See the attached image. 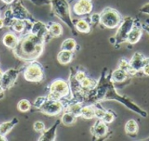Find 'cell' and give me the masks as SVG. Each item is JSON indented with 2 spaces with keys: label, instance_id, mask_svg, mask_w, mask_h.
<instances>
[{
  "label": "cell",
  "instance_id": "cell-1",
  "mask_svg": "<svg viewBox=\"0 0 149 141\" xmlns=\"http://www.w3.org/2000/svg\"><path fill=\"white\" fill-rule=\"evenodd\" d=\"M111 71L107 68H104L100 79L97 82L96 86L90 90L83 101L84 105H94L102 101L113 100L124 105L127 108L139 114L143 118L148 117V113L136 105L131 99L126 96H122L118 93L115 84L111 78Z\"/></svg>",
  "mask_w": 149,
  "mask_h": 141
},
{
  "label": "cell",
  "instance_id": "cell-2",
  "mask_svg": "<svg viewBox=\"0 0 149 141\" xmlns=\"http://www.w3.org/2000/svg\"><path fill=\"white\" fill-rule=\"evenodd\" d=\"M44 39L28 32L19 38L17 45L13 49L14 54L24 61H34L43 52Z\"/></svg>",
  "mask_w": 149,
  "mask_h": 141
},
{
  "label": "cell",
  "instance_id": "cell-3",
  "mask_svg": "<svg viewBox=\"0 0 149 141\" xmlns=\"http://www.w3.org/2000/svg\"><path fill=\"white\" fill-rule=\"evenodd\" d=\"M134 21L135 20L132 17H126L125 18H123L119 25L116 33L110 38V43L116 49H119L122 44L127 42V36L134 24Z\"/></svg>",
  "mask_w": 149,
  "mask_h": 141
},
{
  "label": "cell",
  "instance_id": "cell-4",
  "mask_svg": "<svg viewBox=\"0 0 149 141\" xmlns=\"http://www.w3.org/2000/svg\"><path fill=\"white\" fill-rule=\"evenodd\" d=\"M54 11L56 15L64 22L66 24V25L72 30V33L74 35H77V30L75 29L74 24L71 18L70 14V9L67 2L65 0H52Z\"/></svg>",
  "mask_w": 149,
  "mask_h": 141
},
{
  "label": "cell",
  "instance_id": "cell-5",
  "mask_svg": "<svg viewBox=\"0 0 149 141\" xmlns=\"http://www.w3.org/2000/svg\"><path fill=\"white\" fill-rule=\"evenodd\" d=\"M100 24L107 29L117 28L122 21L121 15L119 13V11L110 7L104 9L101 13H100Z\"/></svg>",
  "mask_w": 149,
  "mask_h": 141
},
{
  "label": "cell",
  "instance_id": "cell-6",
  "mask_svg": "<svg viewBox=\"0 0 149 141\" xmlns=\"http://www.w3.org/2000/svg\"><path fill=\"white\" fill-rule=\"evenodd\" d=\"M71 90L69 84L63 79L54 80L50 85V92L47 98L49 99L54 100H62L64 98H66L70 95Z\"/></svg>",
  "mask_w": 149,
  "mask_h": 141
},
{
  "label": "cell",
  "instance_id": "cell-7",
  "mask_svg": "<svg viewBox=\"0 0 149 141\" xmlns=\"http://www.w3.org/2000/svg\"><path fill=\"white\" fill-rule=\"evenodd\" d=\"M24 78L30 82H40L44 78V71L41 65L38 62H32L28 65L24 72Z\"/></svg>",
  "mask_w": 149,
  "mask_h": 141
},
{
  "label": "cell",
  "instance_id": "cell-8",
  "mask_svg": "<svg viewBox=\"0 0 149 141\" xmlns=\"http://www.w3.org/2000/svg\"><path fill=\"white\" fill-rule=\"evenodd\" d=\"M128 63L131 69V76H137L138 74H142L141 70L144 65L149 64V58L145 57L141 52H135L131 59L128 61Z\"/></svg>",
  "mask_w": 149,
  "mask_h": 141
},
{
  "label": "cell",
  "instance_id": "cell-9",
  "mask_svg": "<svg viewBox=\"0 0 149 141\" xmlns=\"http://www.w3.org/2000/svg\"><path fill=\"white\" fill-rule=\"evenodd\" d=\"M64 108V104L62 100H54V99H47L39 108V110L48 115V116H56L59 114Z\"/></svg>",
  "mask_w": 149,
  "mask_h": 141
},
{
  "label": "cell",
  "instance_id": "cell-10",
  "mask_svg": "<svg viewBox=\"0 0 149 141\" xmlns=\"http://www.w3.org/2000/svg\"><path fill=\"white\" fill-rule=\"evenodd\" d=\"M91 133L95 140H106L112 134L108 126L103 120L97 119L94 125L91 127Z\"/></svg>",
  "mask_w": 149,
  "mask_h": 141
},
{
  "label": "cell",
  "instance_id": "cell-11",
  "mask_svg": "<svg viewBox=\"0 0 149 141\" xmlns=\"http://www.w3.org/2000/svg\"><path fill=\"white\" fill-rule=\"evenodd\" d=\"M19 72L20 70L18 69H10L5 72H3L2 78L0 79V85L3 89V91L12 87L17 78Z\"/></svg>",
  "mask_w": 149,
  "mask_h": 141
},
{
  "label": "cell",
  "instance_id": "cell-12",
  "mask_svg": "<svg viewBox=\"0 0 149 141\" xmlns=\"http://www.w3.org/2000/svg\"><path fill=\"white\" fill-rule=\"evenodd\" d=\"M142 34H143V29L141 27V23L138 20H135L134 24L127 36V43H128L130 45H134L137 44L141 40Z\"/></svg>",
  "mask_w": 149,
  "mask_h": 141
},
{
  "label": "cell",
  "instance_id": "cell-13",
  "mask_svg": "<svg viewBox=\"0 0 149 141\" xmlns=\"http://www.w3.org/2000/svg\"><path fill=\"white\" fill-rule=\"evenodd\" d=\"M93 3L91 0H79L73 6V11L78 16H83L91 13Z\"/></svg>",
  "mask_w": 149,
  "mask_h": 141
},
{
  "label": "cell",
  "instance_id": "cell-14",
  "mask_svg": "<svg viewBox=\"0 0 149 141\" xmlns=\"http://www.w3.org/2000/svg\"><path fill=\"white\" fill-rule=\"evenodd\" d=\"M30 32H31L32 34L38 36V38H40L42 39H44V41L46 38V37L49 36V34H48V26L46 24L39 22V21H36L35 23L32 24Z\"/></svg>",
  "mask_w": 149,
  "mask_h": 141
},
{
  "label": "cell",
  "instance_id": "cell-15",
  "mask_svg": "<svg viewBox=\"0 0 149 141\" xmlns=\"http://www.w3.org/2000/svg\"><path fill=\"white\" fill-rule=\"evenodd\" d=\"M111 78L114 82V84H120L125 81H128L131 78V76L127 71L120 67H118L116 70L111 72Z\"/></svg>",
  "mask_w": 149,
  "mask_h": 141
},
{
  "label": "cell",
  "instance_id": "cell-16",
  "mask_svg": "<svg viewBox=\"0 0 149 141\" xmlns=\"http://www.w3.org/2000/svg\"><path fill=\"white\" fill-rule=\"evenodd\" d=\"M61 119H58L55 124L48 130L46 131H44L43 134L40 136V138L38 139V141H53L56 140V131H57V128L60 123Z\"/></svg>",
  "mask_w": 149,
  "mask_h": 141
},
{
  "label": "cell",
  "instance_id": "cell-17",
  "mask_svg": "<svg viewBox=\"0 0 149 141\" xmlns=\"http://www.w3.org/2000/svg\"><path fill=\"white\" fill-rule=\"evenodd\" d=\"M125 132L128 137H136L139 132V126L137 121L134 119H129L125 125Z\"/></svg>",
  "mask_w": 149,
  "mask_h": 141
},
{
  "label": "cell",
  "instance_id": "cell-18",
  "mask_svg": "<svg viewBox=\"0 0 149 141\" xmlns=\"http://www.w3.org/2000/svg\"><path fill=\"white\" fill-rule=\"evenodd\" d=\"M18 41H19V38L17 37V35H15L14 33H11V32L6 33L3 38V44L6 47H8L10 49H12V50L17 45Z\"/></svg>",
  "mask_w": 149,
  "mask_h": 141
},
{
  "label": "cell",
  "instance_id": "cell-19",
  "mask_svg": "<svg viewBox=\"0 0 149 141\" xmlns=\"http://www.w3.org/2000/svg\"><path fill=\"white\" fill-rule=\"evenodd\" d=\"M83 106H84V104L81 103V102L71 100L70 103L67 105V106H66V108H65V112L72 113L74 114L75 116L79 117V116H80V112H81V109H82Z\"/></svg>",
  "mask_w": 149,
  "mask_h": 141
},
{
  "label": "cell",
  "instance_id": "cell-20",
  "mask_svg": "<svg viewBox=\"0 0 149 141\" xmlns=\"http://www.w3.org/2000/svg\"><path fill=\"white\" fill-rule=\"evenodd\" d=\"M80 117L85 119H92L95 118L94 105H84L80 112Z\"/></svg>",
  "mask_w": 149,
  "mask_h": 141
},
{
  "label": "cell",
  "instance_id": "cell-21",
  "mask_svg": "<svg viewBox=\"0 0 149 141\" xmlns=\"http://www.w3.org/2000/svg\"><path fill=\"white\" fill-rule=\"evenodd\" d=\"M17 123H18V119L17 118H14L10 121L3 122V124H1L0 125V135L6 136Z\"/></svg>",
  "mask_w": 149,
  "mask_h": 141
},
{
  "label": "cell",
  "instance_id": "cell-22",
  "mask_svg": "<svg viewBox=\"0 0 149 141\" xmlns=\"http://www.w3.org/2000/svg\"><path fill=\"white\" fill-rule=\"evenodd\" d=\"M73 58V51L61 50L58 54V60L61 65H67L69 64Z\"/></svg>",
  "mask_w": 149,
  "mask_h": 141
},
{
  "label": "cell",
  "instance_id": "cell-23",
  "mask_svg": "<svg viewBox=\"0 0 149 141\" xmlns=\"http://www.w3.org/2000/svg\"><path fill=\"white\" fill-rule=\"evenodd\" d=\"M75 29L77 31L81 33H89L91 31V25L85 19H79L74 24Z\"/></svg>",
  "mask_w": 149,
  "mask_h": 141
},
{
  "label": "cell",
  "instance_id": "cell-24",
  "mask_svg": "<svg viewBox=\"0 0 149 141\" xmlns=\"http://www.w3.org/2000/svg\"><path fill=\"white\" fill-rule=\"evenodd\" d=\"M63 33V28L60 24L52 23L50 26H48V34L50 37L56 38L61 36Z\"/></svg>",
  "mask_w": 149,
  "mask_h": 141
},
{
  "label": "cell",
  "instance_id": "cell-25",
  "mask_svg": "<svg viewBox=\"0 0 149 141\" xmlns=\"http://www.w3.org/2000/svg\"><path fill=\"white\" fill-rule=\"evenodd\" d=\"M97 82H98L97 80H94V79H93L92 78L87 77V76L80 82L81 87H82L83 90L86 92V93H87L90 90L93 89V88L96 86Z\"/></svg>",
  "mask_w": 149,
  "mask_h": 141
},
{
  "label": "cell",
  "instance_id": "cell-26",
  "mask_svg": "<svg viewBox=\"0 0 149 141\" xmlns=\"http://www.w3.org/2000/svg\"><path fill=\"white\" fill-rule=\"evenodd\" d=\"M77 118L78 117L75 116L74 114H72V113H69V112H65V113L62 115L61 121L65 126H71V125H73L77 121Z\"/></svg>",
  "mask_w": 149,
  "mask_h": 141
},
{
  "label": "cell",
  "instance_id": "cell-27",
  "mask_svg": "<svg viewBox=\"0 0 149 141\" xmlns=\"http://www.w3.org/2000/svg\"><path fill=\"white\" fill-rule=\"evenodd\" d=\"M77 43L73 38H67L65 39L62 44H61V50H65V51H74L77 49Z\"/></svg>",
  "mask_w": 149,
  "mask_h": 141
},
{
  "label": "cell",
  "instance_id": "cell-28",
  "mask_svg": "<svg viewBox=\"0 0 149 141\" xmlns=\"http://www.w3.org/2000/svg\"><path fill=\"white\" fill-rule=\"evenodd\" d=\"M115 119H116V114L111 110H107V112H106L105 115L103 116V118L101 119V120H103L105 123H107L108 125L110 123H113Z\"/></svg>",
  "mask_w": 149,
  "mask_h": 141
},
{
  "label": "cell",
  "instance_id": "cell-29",
  "mask_svg": "<svg viewBox=\"0 0 149 141\" xmlns=\"http://www.w3.org/2000/svg\"><path fill=\"white\" fill-rule=\"evenodd\" d=\"M17 109L22 113L28 112L31 109V104L27 99H22L17 104Z\"/></svg>",
  "mask_w": 149,
  "mask_h": 141
},
{
  "label": "cell",
  "instance_id": "cell-30",
  "mask_svg": "<svg viewBox=\"0 0 149 141\" xmlns=\"http://www.w3.org/2000/svg\"><path fill=\"white\" fill-rule=\"evenodd\" d=\"M33 129L36 132L43 133L45 130V124L42 121H36L34 123V125H33Z\"/></svg>",
  "mask_w": 149,
  "mask_h": 141
},
{
  "label": "cell",
  "instance_id": "cell-31",
  "mask_svg": "<svg viewBox=\"0 0 149 141\" xmlns=\"http://www.w3.org/2000/svg\"><path fill=\"white\" fill-rule=\"evenodd\" d=\"M48 99V98H47V96H42V97H38L36 100H35V102H34V106L36 107V108H38V109H39L40 108V106L46 101Z\"/></svg>",
  "mask_w": 149,
  "mask_h": 141
},
{
  "label": "cell",
  "instance_id": "cell-32",
  "mask_svg": "<svg viewBox=\"0 0 149 141\" xmlns=\"http://www.w3.org/2000/svg\"><path fill=\"white\" fill-rule=\"evenodd\" d=\"M86 77V74L85 72L83 71H78L76 72H74V78H76V80H78L79 82H81Z\"/></svg>",
  "mask_w": 149,
  "mask_h": 141
},
{
  "label": "cell",
  "instance_id": "cell-33",
  "mask_svg": "<svg viewBox=\"0 0 149 141\" xmlns=\"http://www.w3.org/2000/svg\"><path fill=\"white\" fill-rule=\"evenodd\" d=\"M100 16L99 13H94L91 16V24L93 25H97L100 24Z\"/></svg>",
  "mask_w": 149,
  "mask_h": 141
},
{
  "label": "cell",
  "instance_id": "cell-34",
  "mask_svg": "<svg viewBox=\"0 0 149 141\" xmlns=\"http://www.w3.org/2000/svg\"><path fill=\"white\" fill-rule=\"evenodd\" d=\"M140 11L142 12V13L148 14L149 15V3H147V4H145L144 6H142V7L140 9Z\"/></svg>",
  "mask_w": 149,
  "mask_h": 141
},
{
  "label": "cell",
  "instance_id": "cell-35",
  "mask_svg": "<svg viewBox=\"0 0 149 141\" xmlns=\"http://www.w3.org/2000/svg\"><path fill=\"white\" fill-rule=\"evenodd\" d=\"M141 72L145 76H149V64H147L146 65H144V67L141 70Z\"/></svg>",
  "mask_w": 149,
  "mask_h": 141
},
{
  "label": "cell",
  "instance_id": "cell-36",
  "mask_svg": "<svg viewBox=\"0 0 149 141\" xmlns=\"http://www.w3.org/2000/svg\"><path fill=\"white\" fill-rule=\"evenodd\" d=\"M141 27L143 30L147 31L149 33V23L148 22H146V23H141Z\"/></svg>",
  "mask_w": 149,
  "mask_h": 141
},
{
  "label": "cell",
  "instance_id": "cell-37",
  "mask_svg": "<svg viewBox=\"0 0 149 141\" xmlns=\"http://www.w3.org/2000/svg\"><path fill=\"white\" fill-rule=\"evenodd\" d=\"M3 3H6V4H10V3H12L13 2H14V0H1Z\"/></svg>",
  "mask_w": 149,
  "mask_h": 141
},
{
  "label": "cell",
  "instance_id": "cell-38",
  "mask_svg": "<svg viewBox=\"0 0 149 141\" xmlns=\"http://www.w3.org/2000/svg\"><path fill=\"white\" fill-rule=\"evenodd\" d=\"M3 98V89L0 85V99H2Z\"/></svg>",
  "mask_w": 149,
  "mask_h": 141
},
{
  "label": "cell",
  "instance_id": "cell-39",
  "mask_svg": "<svg viewBox=\"0 0 149 141\" xmlns=\"http://www.w3.org/2000/svg\"><path fill=\"white\" fill-rule=\"evenodd\" d=\"M4 26V22H3V18H0V29L3 28Z\"/></svg>",
  "mask_w": 149,
  "mask_h": 141
},
{
  "label": "cell",
  "instance_id": "cell-40",
  "mask_svg": "<svg viewBox=\"0 0 149 141\" xmlns=\"http://www.w3.org/2000/svg\"><path fill=\"white\" fill-rule=\"evenodd\" d=\"M7 140V139L5 138V136H3V135H0V141H6Z\"/></svg>",
  "mask_w": 149,
  "mask_h": 141
},
{
  "label": "cell",
  "instance_id": "cell-41",
  "mask_svg": "<svg viewBox=\"0 0 149 141\" xmlns=\"http://www.w3.org/2000/svg\"><path fill=\"white\" fill-rule=\"evenodd\" d=\"M2 75H3V72H2V70L0 69V79H1V78H2Z\"/></svg>",
  "mask_w": 149,
  "mask_h": 141
},
{
  "label": "cell",
  "instance_id": "cell-42",
  "mask_svg": "<svg viewBox=\"0 0 149 141\" xmlns=\"http://www.w3.org/2000/svg\"><path fill=\"white\" fill-rule=\"evenodd\" d=\"M149 140V139H148V140Z\"/></svg>",
  "mask_w": 149,
  "mask_h": 141
},
{
  "label": "cell",
  "instance_id": "cell-43",
  "mask_svg": "<svg viewBox=\"0 0 149 141\" xmlns=\"http://www.w3.org/2000/svg\"><path fill=\"white\" fill-rule=\"evenodd\" d=\"M0 14H1V12H0Z\"/></svg>",
  "mask_w": 149,
  "mask_h": 141
}]
</instances>
